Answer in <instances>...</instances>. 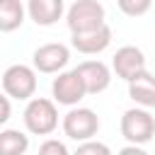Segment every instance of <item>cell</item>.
I'll list each match as a JSON object with an SVG mask.
<instances>
[{"label":"cell","mask_w":155,"mask_h":155,"mask_svg":"<svg viewBox=\"0 0 155 155\" xmlns=\"http://www.w3.org/2000/svg\"><path fill=\"white\" fill-rule=\"evenodd\" d=\"M24 126L34 136H48L58 126V109L46 97H31L24 107Z\"/></svg>","instance_id":"obj_1"},{"label":"cell","mask_w":155,"mask_h":155,"mask_svg":"<svg viewBox=\"0 0 155 155\" xmlns=\"http://www.w3.org/2000/svg\"><path fill=\"white\" fill-rule=\"evenodd\" d=\"M121 136L128 143H136V145H145L155 136V116L148 111V107H133V109L124 111Z\"/></svg>","instance_id":"obj_2"},{"label":"cell","mask_w":155,"mask_h":155,"mask_svg":"<svg viewBox=\"0 0 155 155\" xmlns=\"http://www.w3.org/2000/svg\"><path fill=\"white\" fill-rule=\"evenodd\" d=\"M2 90L12 99H31L36 92V73L24 63H15L2 73Z\"/></svg>","instance_id":"obj_3"},{"label":"cell","mask_w":155,"mask_h":155,"mask_svg":"<svg viewBox=\"0 0 155 155\" xmlns=\"http://www.w3.org/2000/svg\"><path fill=\"white\" fill-rule=\"evenodd\" d=\"M104 5L97 2V0H75L70 7H68V15H65V22H68V29L70 34L73 31H85V29H94L99 24H104Z\"/></svg>","instance_id":"obj_4"},{"label":"cell","mask_w":155,"mask_h":155,"mask_svg":"<svg viewBox=\"0 0 155 155\" xmlns=\"http://www.w3.org/2000/svg\"><path fill=\"white\" fill-rule=\"evenodd\" d=\"M99 131V116L87 109V107H78V109H70L65 116H63V133L78 143L82 140H90L94 138Z\"/></svg>","instance_id":"obj_5"},{"label":"cell","mask_w":155,"mask_h":155,"mask_svg":"<svg viewBox=\"0 0 155 155\" xmlns=\"http://www.w3.org/2000/svg\"><path fill=\"white\" fill-rule=\"evenodd\" d=\"M51 92H53V99H56L58 104L73 107V104H78V102L87 94V87H85L78 68H75V70L58 73V78H56L53 85H51Z\"/></svg>","instance_id":"obj_6"},{"label":"cell","mask_w":155,"mask_h":155,"mask_svg":"<svg viewBox=\"0 0 155 155\" xmlns=\"http://www.w3.org/2000/svg\"><path fill=\"white\" fill-rule=\"evenodd\" d=\"M70 44L75 51L80 53H87V56H94V53H102L109 44H111V29L109 24H99L94 29H85V31H73L70 36Z\"/></svg>","instance_id":"obj_7"},{"label":"cell","mask_w":155,"mask_h":155,"mask_svg":"<svg viewBox=\"0 0 155 155\" xmlns=\"http://www.w3.org/2000/svg\"><path fill=\"white\" fill-rule=\"evenodd\" d=\"M111 68L121 80L131 82L136 75L145 70V53L138 46H121L111 58Z\"/></svg>","instance_id":"obj_8"},{"label":"cell","mask_w":155,"mask_h":155,"mask_svg":"<svg viewBox=\"0 0 155 155\" xmlns=\"http://www.w3.org/2000/svg\"><path fill=\"white\" fill-rule=\"evenodd\" d=\"M31 61H34V68L39 73H58L68 65L70 51L65 44H44L34 51Z\"/></svg>","instance_id":"obj_9"},{"label":"cell","mask_w":155,"mask_h":155,"mask_svg":"<svg viewBox=\"0 0 155 155\" xmlns=\"http://www.w3.org/2000/svg\"><path fill=\"white\" fill-rule=\"evenodd\" d=\"M78 73H80V78L87 87V94H99L111 82V70L102 61H82L78 65Z\"/></svg>","instance_id":"obj_10"},{"label":"cell","mask_w":155,"mask_h":155,"mask_svg":"<svg viewBox=\"0 0 155 155\" xmlns=\"http://www.w3.org/2000/svg\"><path fill=\"white\" fill-rule=\"evenodd\" d=\"M65 2L63 0H29L27 2V12L29 17L39 24V27H51L63 17Z\"/></svg>","instance_id":"obj_11"},{"label":"cell","mask_w":155,"mask_h":155,"mask_svg":"<svg viewBox=\"0 0 155 155\" xmlns=\"http://www.w3.org/2000/svg\"><path fill=\"white\" fill-rule=\"evenodd\" d=\"M128 97L138 104V107H155V75L143 70L140 75H136L128 82Z\"/></svg>","instance_id":"obj_12"},{"label":"cell","mask_w":155,"mask_h":155,"mask_svg":"<svg viewBox=\"0 0 155 155\" xmlns=\"http://www.w3.org/2000/svg\"><path fill=\"white\" fill-rule=\"evenodd\" d=\"M24 22V5L19 0H0V29L15 31Z\"/></svg>","instance_id":"obj_13"},{"label":"cell","mask_w":155,"mask_h":155,"mask_svg":"<svg viewBox=\"0 0 155 155\" xmlns=\"http://www.w3.org/2000/svg\"><path fill=\"white\" fill-rule=\"evenodd\" d=\"M29 148V138L17 128L0 131V153L2 155H24Z\"/></svg>","instance_id":"obj_14"},{"label":"cell","mask_w":155,"mask_h":155,"mask_svg":"<svg viewBox=\"0 0 155 155\" xmlns=\"http://www.w3.org/2000/svg\"><path fill=\"white\" fill-rule=\"evenodd\" d=\"M119 10L128 17H140L153 7V0H116Z\"/></svg>","instance_id":"obj_15"},{"label":"cell","mask_w":155,"mask_h":155,"mask_svg":"<svg viewBox=\"0 0 155 155\" xmlns=\"http://www.w3.org/2000/svg\"><path fill=\"white\" fill-rule=\"evenodd\" d=\"M87 153H94V155H109V145L104 143H97V140H82L78 145V155H87Z\"/></svg>","instance_id":"obj_16"},{"label":"cell","mask_w":155,"mask_h":155,"mask_svg":"<svg viewBox=\"0 0 155 155\" xmlns=\"http://www.w3.org/2000/svg\"><path fill=\"white\" fill-rule=\"evenodd\" d=\"M39 153H41V155H68V148H65V143L48 138V140H44V143L39 145Z\"/></svg>","instance_id":"obj_17"},{"label":"cell","mask_w":155,"mask_h":155,"mask_svg":"<svg viewBox=\"0 0 155 155\" xmlns=\"http://www.w3.org/2000/svg\"><path fill=\"white\" fill-rule=\"evenodd\" d=\"M0 104H2V111H0V124H5L10 119V94L0 97Z\"/></svg>","instance_id":"obj_18"}]
</instances>
